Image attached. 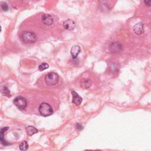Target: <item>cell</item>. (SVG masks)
Segmentation results:
<instances>
[{
  "instance_id": "obj_1",
  "label": "cell",
  "mask_w": 151,
  "mask_h": 151,
  "mask_svg": "<svg viewBox=\"0 0 151 151\" xmlns=\"http://www.w3.org/2000/svg\"><path fill=\"white\" fill-rule=\"evenodd\" d=\"M21 40L24 43L31 44L35 42L37 40V35L31 31H24L21 35Z\"/></svg>"
},
{
  "instance_id": "obj_2",
  "label": "cell",
  "mask_w": 151,
  "mask_h": 151,
  "mask_svg": "<svg viewBox=\"0 0 151 151\" xmlns=\"http://www.w3.org/2000/svg\"><path fill=\"white\" fill-rule=\"evenodd\" d=\"M38 111L40 114L44 117L49 116L53 113L51 106L47 103H42L38 107Z\"/></svg>"
},
{
  "instance_id": "obj_3",
  "label": "cell",
  "mask_w": 151,
  "mask_h": 151,
  "mask_svg": "<svg viewBox=\"0 0 151 151\" xmlns=\"http://www.w3.org/2000/svg\"><path fill=\"white\" fill-rule=\"evenodd\" d=\"M58 81V75L54 72L48 73L45 76V82L48 86H54Z\"/></svg>"
},
{
  "instance_id": "obj_4",
  "label": "cell",
  "mask_w": 151,
  "mask_h": 151,
  "mask_svg": "<svg viewBox=\"0 0 151 151\" xmlns=\"http://www.w3.org/2000/svg\"><path fill=\"white\" fill-rule=\"evenodd\" d=\"M14 103L20 110H24L27 106V100L21 96L17 97L14 100Z\"/></svg>"
},
{
  "instance_id": "obj_5",
  "label": "cell",
  "mask_w": 151,
  "mask_h": 151,
  "mask_svg": "<svg viewBox=\"0 0 151 151\" xmlns=\"http://www.w3.org/2000/svg\"><path fill=\"white\" fill-rule=\"evenodd\" d=\"M109 51L111 53H118L122 51L123 49L122 45L118 42H111L109 47Z\"/></svg>"
},
{
  "instance_id": "obj_6",
  "label": "cell",
  "mask_w": 151,
  "mask_h": 151,
  "mask_svg": "<svg viewBox=\"0 0 151 151\" xmlns=\"http://www.w3.org/2000/svg\"><path fill=\"white\" fill-rule=\"evenodd\" d=\"M63 26L67 30H72L76 27V23L74 21L68 19L65 20L63 23Z\"/></svg>"
},
{
  "instance_id": "obj_7",
  "label": "cell",
  "mask_w": 151,
  "mask_h": 151,
  "mask_svg": "<svg viewBox=\"0 0 151 151\" xmlns=\"http://www.w3.org/2000/svg\"><path fill=\"white\" fill-rule=\"evenodd\" d=\"M42 22L44 25L47 26H50L53 24L54 20L51 15L45 14H44L42 17Z\"/></svg>"
},
{
  "instance_id": "obj_8",
  "label": "cell",
  "mask_w": 151,
  "mask_h": 151,
  "mask_svg": "<svg viewBox=\"0 0 151 151\" xmlns=\"http://www.w3.org/2000/svg\"><path fill=\"white\" fill-rule=\"evenodd\" d=\"M133 31L136 35H141L144 32V27H143V24L141 22H137L136 24L133 28Z\"/></svg>"
},
{
  "instance_id": "obj_9",
  "label": "cell",
  "mask_w": 151,
  "mask_h": 151,
  "mask_svg": "<svg viewBox=\"0 0 151 151\" xmlns=\"http://www.w3.org/2000/svg\"><path fill=\"white\" fill-rule=\"evenodd\" d=\"M71 94H72V97H73V99H72L73 103H74V104H76L77 106L80 105V104L81 103L82 100H83L81 97H80L78 94V93L74 90L71 91Z\"/></svg>"
},
{
  "instance_id": "obj_10",
  "label": "cell",
  "mask_w": 151,
  "mask_h": 151,
  "mask_svg": "<svg viewBox=\"0 0 151 151\" xmlns=\"http://www.w3.org/2000/svg\"><path fill=\"white\" fill-rule=\"evenodd\" d=\"M81 51V48L78 45H74L71 47L70 50V53L71 54V56L73 58H77V55L79 54V53Z\"/></svg>"
},
{
  "instance_id": "obj_11",
  "label": "cell",
  "mask_w": 151,
  "mask_h": 151,
  "mask_svg": "<svg viewBox=\"0 0 151 151\" xmlns=\"http://www.w3.org/2000/svg\"><path fill=\"white\" fill-rule=\"evenodd\" d=\"M80 85L82 88L88 89L89 88L91 85H92V82L91 80L88 79V78H84L82 79L80 81Z\"/></svg>"
},
{
  "instance_id": "obj_12",
  "label": "cell",
  "mask_w": 151,
  "mask_h": 151,
  "mask_svg": "<svg viewBox=\"0 0 151 151\" xmlns=\"http://www.w3.org/2000/svg\"><path fill=\"white\" fill-rule=\"evenodd\" d=\"M26 131H27V134L29 136H32L38 132V130L35 127H34L32 126H27L26 127Z\"/></svg>"
},
{
  "instance_id": "obj_13",
  "label": "cell",
  "mask_w": 151,
  "mask_h": 151,
  "mask_svg": "<svg viewBox=\"0 0 151 151\" xmlns=\"http://www.w3.org/2000/svg\"><path fill=\"white\" fill-rule=\"evenodd\" d=\"M8 129V127H3L1 129V132H0V140H1V143L4 145V146H6L7 145H9V143H6V142L4 141V132Z\"/></svg>"
},
{
  "instance_id": "obj_14",
  "label": "cell",
  "mask_w": 151,
  "mask_h": 151,
  "mask_svg": "<svg viewBox=\"0 0 151 151\" xmlns=\"http://www.w3.org/2000/svg\"><path fill=\"white\" fill-rule=\"evenodd\" d=\"M28 148V144L27 142L23 141L19 145V149L22 151H25L27 150Z\"/></svg>"
},
{
  "instance_id": "obj_15",
  "label": "cell",
  "mask_w": 151,
  "mask_h": 151,
  "mask_svg": "<svg viewBox=\"0 0 151 151\" xmlns=\"http://www.w3.org/2000/svg\"><path fill=\"white\" fill-rule=\"evenodd\" d=\"M48 67H49V65H48L47 63H41V64L39 65L38 68H39V70H40V71H43V70H44L48 68Z\"/></svg>"
},
{
  "instance_id": "obj_16",
  "label": "cell",
  "mask_w": 151,
  "mask_h": 151,
  "mask_svg": "<svg viewBox=\"0 0 151 151\" xmlns=\"http://www.w3.org/2000/svg\"><path fill=\"white\" fill-rule=\"evenodd\" d=\"M2 92V94L4 96H6L7 97H10L11 96V95H10V91L9 90V89L6 87H3Z\"/></svg>"
},
{
  "instance_id": "obj_17",
  "label": "cell",
  "mask_w": 151,
  "mask_h": 151,
  "mask_svg": "<svg viewBox=\"0 0 151 151\" xmlns=\"http://www.w3.org/2000/svg\"><path fill=\"white\" fill-rule=\"evenodd\" d=\"M1 6L2 9L3 11H8V5H7L6 3H5V2L2 3Z\"/></svg>"
},
{
  "instance_id": "obj_18",
  "label": "cell",
  "mask_w": 151,
  "mask_h": 151,
  "mask_svg": "<svg viewBox=\"0 0 151 151\" xmlns=\"http://www.w3.org/2000/svg\"><path fill=\"white\" fill-rule=\"evenodd\" d=\"M144 2L147 6H151V0H144Z\"/></svg>"
},
{
  "instance_id": "obj_19",
  "label": "cell",
  "mask_w": 151,
  "mask_h": 151,
  "mask_svg": "<svg viewBox=\"0 0 151 151\" xmlns=\"http://www.w3.org/2000/svg\"><path fill=\"white\" fill-rule=\"evenodd\" d=\"M76 128H77V129H78V130H81V129H83V126H82L80 124H78V123L76 124Z\"/></svg>"
}]
</instances>
